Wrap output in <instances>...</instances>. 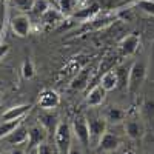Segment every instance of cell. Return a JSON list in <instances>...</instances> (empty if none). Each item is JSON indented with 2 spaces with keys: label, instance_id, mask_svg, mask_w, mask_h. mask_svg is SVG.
Returning a JSON list of instances; mask_svg holds the SVG:
<instances>
[{
  "label": "cell",
  "instance_id": "cell-7",
  "mask_svg": "<svg viewBox=\"0 0 154 154\" xmlns=\"http://www.w3.org/2000/svg\"><path fill=\"white\" fill-rule=\"evenodd\" d=\"M11 29L19 37H26L31 32V19L26 14H19L11 19Z\"/></svg>",
  "mask_w": 154,
  "mask_h": 154
},
{
  "label": "cell",
  "instance_id": "cell-23",
  "mask_svg": "<svg viewBox=\"0 0 154 154\" xmlns=\"http://www.w3.org/2000/svg\"><path fill=\"white\" fill-rule=\"evenodd\" d=\"M136 6L154 19V0H137Z\"/></svg>",
  "mask_w": 154,
  "mask_h": 154
},
{
  "label": "cell",
  "instance_id": "cell-25",
  "mask_svg": "<svg viewBox=\"0 0 154 154\" xmlns=\"http://www.w3.org/2000/svg\"><path fill=\"white\" fill-rule=\"evenodd\" d=\"M59 6L62 14H69L75 8V0H59Z\"/></svg>",
  "mask_w": 154,
  "mask_h": 154
},
{
  "label": "cell",
  "instance_id": "cell-16",
  "mask_svg": "<svg viewBox=\"0 0 154 154\" xmlns=\"http://www.w3.org/2000/svg\"><path fill=\"white\" fill-rule=\"evenodd\" d=\"M142 117L145 120V123L148 126L152 128L154 131V100L152 99H146L142 105Z\"/></svg>",
  "mask_w": 154,
  "mask_h": 154
},
{
  "label": "cell",
  "instance_id": "cell-8",
  "mask_svg": "<svg viewBox=\"0 0 154 154\" xmlns=\"http://www.w3.org/2000/svg\"><path fill=\"white\" fill-rule=\"evenodd\" d=\"M139 45H140V37L137 34L126 35L120 42V53H122V56H125V57L134 56L136 51L139 49Z\"/></svg>",
  "mask_w": 154,
  "mask_h": 154
},
{
  "label": "cell",
  "instance_id": "cell-11",
  "mask_svg": "<svg viewBox=\"0 0 154 154\" xmlns=\"http://www.w3.org/2000/svg\"><path fill=\"white\" fill-rule=\"evenodd\" d=\"M38 122H40V125L48 131V134L51 137H54V133H56L57 126L60 123L57 114H54V112H42L40 116H38Z\"/></svg>",
  "mask_w": 154,
  "mask_h": 154
},
{
  "label": "cell",
  "instance_id": "cell-14",
  "mask_svg": "<svg viewBox=\"0 0 154 154\" xmlns=\"http://www.w3.org/2000/svg\"><path fill=\"white\" fill-rule=\"evenodd\" d=\"M105 96H106V91L103 89V86L99 83V85H96L91 91L88 93V96H86V103H88L89 106H99V105L103 103Z\"/></svg>",
  "mask_w": 154,
  "mask_h": 154
},
{
  "label": "cell",
  "instance_id": "cell-9",
  "mask_svg": "<svg viewBox=\"0 0 154 154\" xmlns=\"http://www.w3.org/2000/svg\"><path fill=\"white\" fill-rule=\"evenodd\" d=\"M125 133L133 140H140L145 136V125H143V122H140L137 119L125 120Z\"/></svg>",
  "mask_w": 154,
  "mask_h": 154
},
{
  "label": "cell",
  "instance_id": "cell-6",
  "mask_svg": "<svg viewBox=\"0 0 154 154\" xmlns=\"http://www.w3.org/2000/svg\"><path fill=\"white\" fill-rule=\"evenodd\" d=\"M48 131L38 123V125H32L31 128H28V149L31 148H37L40 143L48 140Z\"/></svg>",
  "mask_w": 154,
  "mask_h": 154
},
{
  "label": "cell",
  "instance_id": "cell-30",
  "mask_svg": "<svg viewBox=\"0 0 154 154\" xmlns=\"http://www.w3.org/2000/svg\"><path fill=\"white\" fill-rule=\"evenodd\" d=\"M9 53V45L8 43H0V60Z\"/></svg>",
  "mask_w": 154,
  "mask_h": 154
},
{
  "label": "cell",
  "instance_id": "cell-15",
  "mask_svg": "<svg viewBox=\"0 0 154 154\" xmlns=\"http://www.w3.org/2000/svg\"><path fill=\"white\" fill-rule=\"evenodd\" d=\"M130 69H131V65H119L114 69L116 77H117V88L119 89H126L128 79H130Z\"/></svg>",
  "mask_w": 154,
  "mask_h": 154
},
{
  "label": "cell",
  "instance_id": "cell-12",
  "mask_svg": "<svg viewBox=\"0 0 154 154\" xmlns=\"http://www.w3.org/2000/svg\"><path fill=\"white\" fill-rule=\"evenodd\" d=\"M5 140L8 143H11V145H22V143H25L28 140V128L20 123L19 126H16L14 130L5 137Z\"/></svg>",
  "mask_w": 154,
  "mask_h": 154
},
{
  "label": "cell",
  "instance_id": "cell-37",
  "mask_svg": "<svg viewBox=\"0 0 154 154\" xmlns=\"http://www.w3.org/2000/svg\"><path fill=\"white\" fill-rule=\"evenodd\" d=\"M0 103H2V96H0Z\"/></svg>",
  "mask_w": 154,
  "mask_h": 154
},
{
  "label": "cell",
  "instance_id": "cell-33",
  "mask_svg": "<svg viewBox=\"0 0 154 154\" xmlns=\"http://www.w3.org/2000/svg\"><path fill=\"white\" fill-rule=\"evenodd\" d=\"M9 154H25V152H23L22 149H12V151H11Z\"/></svg>",
  "mask_w": 154,
  "mask_h": 154
},
{
  "label": "cell",
  "instance_id": "cell-38",
  "mask_svg": "<svg viewBox=\"0 0 154 154\" xmlns=\"http://www.w3.org/2000/svg\"><path fill=\"white\" fill-rule=\"evenodd\" d=\"M151 154H154V151H152V152H151Z\"/></svg>",
  "mask_w": 154,
  "mask_h": 154
},
{
  "label": "cell",
  "instance_id": "cell-13",
  "mask_svg": "<svg viewBox=\"0 0 154 154\" xmlns=\"http://www.w3.org/2000/svg\"><path fill=\"white\" fill-rule=\"evenodd\" d=\"M31 105H17V106H11L9 109H6L2 116V122H6V120H19V119H23L25 114L29 111Z\"/></svg>",
  "mask_w": 154,
  "mask_h": 154
},
{
  "label": "cell",
  "instance_id": "cell-36",
  "mask_svg": "<svg viewBox=\"0 0 154 154\" xmlns=\"http://www.w3.org/2000/svg\"><path fill=\"white\" fill-rule=\"evenodd\" d=\"M0 154H9V152H2V151H0Z\"/></svg>",
  "mask_w": 154,
  "mask_h": 154
},
{
  "label": "cell",
  "instance_id": "cell-5",
  "mask_svg": "<svg viewBox=\"0 0 154 154\" xmlns=\"http://www.w3.org/2000/svg\"><path fill=\"white\" fill-rule=\"evenodd\" d=\"M37 103L43 111H53L60 103V96H59V93L54 91V89H43L40 93V96H38Z\"/></svg>",
  "mask_w": 154,
  "mask_h": 154
},
{
  "label": "cell",
  "instance_id": "cell-29",
  "mask_svg": "<svg viewBox=\"0 0 154 154\" xmlns=\"http://www.w3.org/2000/svg\"><path fill=\"white\" fill-rule=\"evenodd\" d=\"M68 154H83V146L77 142L75 145L72 143V146L69 148V151H68Z\"/></svg>",
  "mask_w": 154,
  "mask_h": 154
},
{
  "label": "cell",
  "instance_id": "cell-17",
  "mask_svg": "<svg viewBox=\"0 0 154 154\" xmlns=\"http://www.w3.org/2000/svg\"><path fill=\"white\" fill-rule=\"evenodd\" d=\"M125 116L126 114H125V111L122 108H119V106H109L106 109V112H105V120L108 123L117 125V123H120V122L125 120Z\"/></svg>",
  "mask_w": 154,
  "mask_h": 154
},
{
  "label": "cell",
  "instance_id": "cell-34",
  "mask_svg": "<svg viewBox=\"0 0 154 154\" xmlns=\"http://www.w3.org/2000/svg\"><path fill=\"white\" fill-rule=\"evenodd\" d=\"M2 31H3V25L0 23V37H2Z\"/></svg>",
  "mask_w": 154,
  "mask_h": 154
},
{
  "label": "cell",
  "instance_id": "cell-3",
  "mask_svg": "<svg viewBox=\"0 0 154 154\" xmlns=\"http://www.w3.org/2000/svg\"><path fill=\"white\" fill-rule=\"evenodd\" d=\"M88 128H89V148H97L100 139L108 131V122L105 117H89Z\"/></svg>",
  "mask_w": 154,
  "mask_h": 154
},
{
  "label": "cell",
  "instance_id": "cell-26",
  "mask_svg": "<svg viewBox=\"0 0 154 154\" xmlns=\"http://www.w3.org/2000/svg\"><path fill=\"white\" fill-rule=\"evenodd\" d=\"M12 5L16 8H19L20 11H31L34 0H12Z\"/></svg>",
  "mask_w": 154,
  "mask_h": 154
},
{
  "label": "cell",
  "instance_id": "cell-4",
  "mask_svg": "<svg viewBox=\"0 0 154 154\" xmlns=\"http://www.w3.org/2000/svg\"><path fill=\"white\" fill-rule=\"evenodd\" d=\"M72 134L75 137V140L79 142L83 148L89 149V128H88V120L83 116H77L72 120Z\"/></svg>",
  "mask_w": 154,
  "mask_h": 154
},
{
  "label": "cell",
  "instance_id": "cell-21",
  "mask_svg": "<svg viewBox=\"0 0 154 154\" xmlns=\"http://www.w3.org/2000/svg\"><path fill=\"white\" fill-rule=\"evenodd\" d=\"M22 123V119L19 120H6V122H2L0 123V139H5L16 126H19Z\"/></svg>",
  "mask_w": 154,
  "mask_h": 154
},
{
  "label": "cell",
  "instance_id": "cell-1",
  "mask_svg": "<svg viewBox=\"0 0 154 154\" xmlns=\"http://www.w3.org/2000/svg\"><path fill=\"white\" fill-rule=\"evenodd\" d=\"M72 128L66 122H60L54 133V146L57 154H68L69 148L72 146Z\"/></svg>",
  "mask_w": 154,
  "mask_h": 154
},
{
  "label": "cell",
  "instance_id": "cell-31",
  "mask_svg": "<svg viewBox=\"0 0 154 154\" xmlns=\"http://www.w3.org/2000/svg\"><path fill=\"white\" fill-rule=\"evenodd\" d=\"M149 62H151V65L154 66V40L151 42V48H149Z\"/></svg>",
  "mask_w": 154,
  "mask_h": 154
},
{
  "label": "cell",
  "instance_id": "cell-35",
  "mask_svg": "<svg viewBox=\"0 0 154 154\" xmlns=\"http://www.w3.org/2000/svg\"><path fill=\"white\" fill-rule=\"evenodd\" d=\"M123 154H136V152H134V151H125Z\"/></svg>",
  "mask_w": 154,
  "mask_h": 154
},
{
  "label": "cell",
  "instance_id": "cell-10",
  "mask_svg": "<svg viewBox=\"0 0 154 154\" xmlns=\"http://www.w3.org/2000/svg\"><path fill=\"white\" fill-rule=\"evenodd\" d=\"M120 146V139L117 137V134H112V133H105L103 137L100 139V142L97 145V149L102 152H112Z\"/></svg>",
  "mask_w": 154,
  "mask_h": 154
},
{
  "label": "cell",
  "instance_id": "cell-27",
  "mask_svg": "<svg viewBox=\"0 0 154 154\" xmlns=\"http://www.w3.org/2000/svg\"><path fill=\"white\" fill-rule=\"evenodd\" d=\"M37 152L38 154H57L56 146H53L49 142H43L37 146Z\"/></svg>",
  "mask_w": 154,
  "mask_h": 154
},
{
  "label": "cell",
  "instance_id": "cell-39",
  "mask_svg": "<svg viewBox=\"0 0 154 154\" xmlns=\"http://www.w3.org/2000/svg\"><path fill=\"white\" fill-rule=\"evenodd\" d=\"M88 154H89V152H88Z\"/></svg>",
  "mask_w": 154,
  "mask_h": 154
},
{
  "label": "cell",
  "instance_id": "cell-24",
  "mask_svg": "<svg viewBox=\"0 0 154 154\" xmlns=\"http://www.w3.org/2000/svg\"><path fill=\"white\" fill-rule=\"evenodd\" d=\"M22 74H23L25 79H32V77H34V74H35L34 63L29 59H26V60L23 62V65H22Z\"/></svg>",
  "mask_w": 154,
  "mask_h": 154
},
{
  "label": "cell",
  "instance_id": "cell-19",
  "mask_svg": "<svg viewBox=\"0 0 154 154\" xmlns=\"http://www.w3.org/2000/svg\"><path fill=\"white\" fill-rule=\"evenodd\" d=\"M88 80H89V69H88V68H83V69L72 79L71 88L75 89V91H80V89H83V88L88 85Z\"/></svg>",
  "mask_w": 154,
  "mask_h": 154
},
{
  "label": "cell",
  "instance_id": "cell-20",
  "mask_svg": "<svg viewBox=\"0 0 154 154\" xmlns=\"http://www.w3.org/2000/svg\"><path fill=\"white\" fill-rule=\"evenodd\" d=\"M131 2L133 0H96V3L105 9H120Z\"/></svg>",
  "mask_w": 154,
  "mask_h": 154
},
{
  "label": "cell",
  "instance_id": "cell-22",
  "mask_svg": "<svg viewBox=\"0 0 154 154\" xmlns=\"http://www.w3.org/2000/svg\"><path fill=\"white\" fill-rule=\"evenodd\" d=\"M48 9H49L48 0H34V5L31 8V12L35 17H42Z\"/></svg>",
  "mask_w": 154,
  "mask_h": 154
},
{
  "label": "cell",
  "instance_id": "cell-32",
  "mask_svg": "<svg viewBox=\"0 0 154 154\" xmlns=\"http://www.w3.org/2000/svg\"><path fill=\"white\" fill-rule=\"evenodd\" d=\"M25 154H38V152H37V148H31V149H28Z\"/></svg>",
  "mask_w": 154,
  "mask_h": 154
},
{
  "label": "cell",
  "instance_id": "cell-2",
  "mask_svg": "<svg viewBox=\"0 0 154 154\" xmlns=\"http://www.w3.org/2000/svg\"><path fill=\"white\" fill-rule=\"evenodd\" d=\"M146 63L142 62V60H137L131 65V69H130V79H128V93L130 94H137L139 89L142 88L145 79H146Z\"/></svg>",
  "mask_w": 154,
  "mask_h": 154
},
{
  "label": "cell",
  "instance_id": "cell-28",
  "mask_svg": "<svg viewBox=\"0 0 154 154\" xmlns=\"http://www.w3.org/2000/svg\"><path fill=\"white\" fill-rule=\"evenodd\" d=\"M59 17H60V12H57V11H54V9H48L45 14L42 16V20H43L45 23H54Z\"/></svg>",
  "mask_w": 154,
  "mask_h": 154
},
{
  "label": "cell",
  "instance_id": "cell-18",
  "mask_svg": "<svg viewBox=\"0 0 154 154\" xmlns=\"http://www.w3.org/2000/svg\"><path fill=\"white\" fill-rule=\"evenodd\" d=\"M100 85L103 86V89L106 93L112 91V89H117V77H116L114 69H108L103 72V75L100 79Z\"/></svg>",
  "mask_w": 154,
  "mask_h": 154
}]
</instances>
